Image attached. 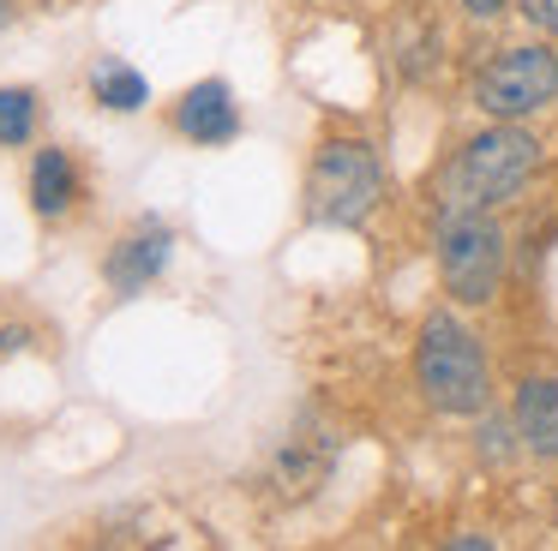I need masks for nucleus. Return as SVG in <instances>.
<instances>
[{
    "label": "nucleus",
    "mask_w": 558,
    "mask_h": 551,
    "mask_svg": "<svg viewBox=\"0 0 558 551\" xmlns=\"http://www.w3.org/2000/svg\"><path fill=\"white\" fill-rule=\"evenodd\" d=\"M174 126H181L186 138H198V144H229L234 132H241V114H234L229 84L222 78L193 84V90L181 96V108H174Z\"/></svg>",
    "instance_id": "6"
},
{
    "label": "nucleus",
    "mask_w": 558,
    "mask_h": 551,
    "mask_svg": "<svg viewBox=\"0 0 558 551\" xmlns=\"http://www.w3.org/2000/svg\"><path fill=\"white\" fill-rule=\"evenodd\" d=\"M438 276L450 299L486 306L505 282V228L486 210H445L438 216Z\"/></svg>",
    "instance_id": "4"
},
{
    "label": "nucleus",
    "mask_w": 558,
    "mask_h": 551,
    "mask_svg": "<svg viewBox=\"0 0 558 551\" xmlns=\"http://www.w3.org/2000/svg\"><path fill=\"white\" fill-rule=\"evenodd\" d=\"M517 7H522V19H529L534 30L558 36V0H517Z\"/></svg>",
    "instance_id": "12"
},
{
    "label": "nucleus",
    "mask_w": 558,
    "mask_h": 551,
    "mask_svg": "<svg viewBox=\"0 0 558 551\" xmlns=\"http://www.w3.org/2000/svg\"><path fill=\"white\" fill-rule=\"evenodd\" d=\"M90 90H97V102L114 108V114H133V108L150 102L145 72H133L126 60H97V66H90Z\"/></svg>",
    "instance_id": "10"
},
{
    "label": "nucleus",
    "mask_w": 558,
    "mask_h": 551,
    "mask_svg": "<svg viewBox=\"0 0 558 551\" xmlns=\"http://www.w3.org/2000/svg\"><path fill=\"white\" fill-rule=\"evenodd\" d=\"M169 264V234H162L157 222L138 228V234H126L121 246L109 252V282L121 287V294H138V287L150 282V276Z\"/></svg>",
    "instance_id": "7"
},
{
    "label": "nucleus",
    "mask_w": 558,
    "mask_h": 551,
    "mask_svg": "<svg viewBox=\"0 0 558 551\" xmlns=\"http://www.w3.org/2000/svg\"><path fill=\"white\" fill-rule=\"evenodd\" d=\"M378 192H385V168L378 150L361 138H330L318 144L313 174H306V216L325 228H361L373 216Z\"/></svg>",
    "instance_id": "3"
},
{
    "label": "nucleus",
    "mask_w": 558,
    "mask_h": 551,
    "mask_svg": "<svg viewBox=\"0 0 558 551\" xmlns=\"http://www.w3.org/2000/svg\"><path fill=\"white\" fill-rule=\"evenodd\" d=\"M474 102H481V114H493V120L541 114L546 102H558V54L546 42L505 48V54L474 78Z\"/></svg>",
    "instance_id": "5"
},
{
    "label": "nucleus",
    "mask_w": 558,
    "mask_h": 551,
    "mask_svg": "<svg viewBox=\"0 0 558 551\" xmlns=\"http://www.w3.org/2000/svg\"><path fill=\"white\" fill-rule=\"evenodd\" d=\"M31 126H37V96L31 90H0V144H25Z\"/></svg>",
    "instance_id": "11"
},
{
    "label": "nucleus",
    "mask_w": 558,
    "mask_h": 551,
    "mask_svg": "<svg viewBox=\"0 0 558 551\" xmlns=\"http://www.w3.org/2000/svg\"><path fill=\"white\" fill-rule=\"evenodd\" d=\"M462 7H469L474 19H498V12H505V0H462Z\"/></svg>",
    "instance_id": "13"
},
{
    "label": "nucleus",
    "mask_w": 558,
    "mask_h": 551,
    "mask_svg": "<svg viewBox=\"0 0 558 551\" xmlns=\"http://www.w3.org/2000/svg\"><path fill=\"white\" fill-rule=\"evenodd\" d=\"M7 19H13V0H0V24H7Z\"/></svg>",
    "instance_id": "14"
},
{
    "label": "nucleus",
    "mask_w": 558,
    "mask_h": 551,
    "mask_svg": "<svg viewBox=\"0 0 558 551\" xmlns=\"http://www.w3.org/2000/svg\"><path fill=\"white\" fill-rule=\"evenodd\" d=\"M534 168H541V144L522 126L498 120L493 132H481V138H469L457 150V162L445 174V210H493V204H510L529 186Z\"/></svg>",
    "instance_id": "1"
},
{
    "label": "nucleus",
    "mask_w": 558,
    "mask_h": 551,
    "mask_svg": "<svg viewBox=\"0 0 558 551\" xmlns=\"http://www.w3.org/2000/svg\"><path fill=\"white\" fill-rule=\"evenodd\" d=\"M517 431L534 455H558V378H529L517 390Z\"/></svg>",
    "instance_id": "8"
},
{
    "label": "nucleus",
    "mask_w": 558,
    "mask_h": 551,
    "mask_svg": "<svg viewBox=\"0 0 558 551\" xmlns=\"http://www.w3.org/2000/svg\"><path fill=\"white\" fill-rule=\"evenodd\" d=\"M414 378H421V395L438 414H481L486 395H493L486 354H481V342H474V330L457 318H445V311H433V318L421 323Z\"/></svg>",
    "instance_id": "2"
},
{
    "label": "nucleus",
    "mask_w": 558,
    "mask_h": 551,
    "mask_svg": "<svg viewBox=\"0 0 558 551\" xmlns=\"http://www.w3.org/2000/svg\"><path fill=\"white\" fill-rule=\"evenodd\" d=\"M78 198V168L66 150H43L37 168H31V204H37L43 216H66Z\"/></svg>",
    "instance_id": "9"
}]
</instances>
